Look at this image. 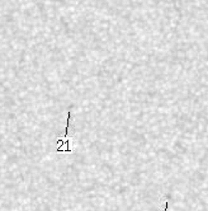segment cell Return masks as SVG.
I'll return each instance as SVG.
<instances>
[{"label":"cell","mask_w":208,"mask_h":211,"mask_svg":"<svg viewBox=\"0 0 208 211\" xmlns=\"http://www.w3.org/2000/svg\"><path fill=\"white\" fill-rule=\"evenodd\" d=\"M70 120H71V112H67V120H66V127L65 134L62 137H58L56 140V153H71V140L69 137V127H70Z\"/></svg>","instance_id":"6da1fadb"},{"label":"cell","mask_w":208,"mask_h":211,"mask_svg":"<svg viewBox=\"0 0 208 211\" xmlns=\"http://www.w3.org/2000/svg\"><path fill=\"white\" fill-rule=\"evenodd\" d=\"M168 206H169V204H168V201H166V204H165V211H168Z\"/></svg>","instance_id":"7a4b0ae2"}]
</instances>
